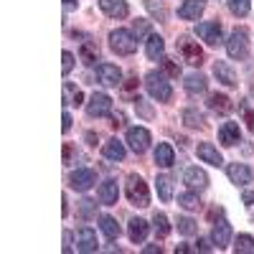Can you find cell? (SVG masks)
Segmentation results:
<instances>
[{
  "mask_svg": "<svg viewBox=\"0 0 254 254\" xmlns=\"http://www.w3.org/2000/svg\"><path fill=\"white\" fill-rule=\"evenodd\" d=\"M145 89H147V94H150L153 99H158V102H171V97H173V87L168 84V79L160 71H147Z\"/></svg>",
  "mask_w": 254,
  "mask_h": 254,
  "instance_id": "obj_1",
  "label": "cell"
},
{
  "mask_svg": "<svg viewBox=\"0 0 254 254\" xmlns=\"http://www.w3.org/2000/svg\"><path fill=\"white\" fill-rule=\"evenodd\" d=\"M125 193L127 198H130L132 206L137 208H145V206H150V190H147V183L140 178V176H130L127 178V186H125Z\"/></svg>",
  "mask_w": 254,
  "mask_h": 254,
  "instance_id": "obj_2",
  "label": "cell"
},
{
  "mask_svg": "<svg viewBox=\"0 0 254 254\" xmlns=\"http://www.w3.org/2000/svg\"><path fill=\"white\" fill-rule=\"evenodd\" d=\"M110 49L117 54V56H130L137 51V38L132 31H125V28H117L110 33Z\"/></svg>",
  "mask_w": 254,
  "mask_h": 254,
  "instance_id": "obj_3",
  "label": "cell"
},
{
  "mask_svg": "<svg viewBox=\"0 0 254 254\" xmlns=\"http://www.w3.org/2000/svg\"><path fill=\"white\" fill-rule=\"evenodd\" d=\"M176 46H178V54L186 64H190V66H201L203 64V49L198 46V41H190L188 36H181L176 41Z\"/></svg>",
  "mask_w": 254,
  "mask_h": 254,
  "instance_id": "obj_4",
  "label": "cell"
},
{
  "mask_svg": "<svg viewBox=\"0 0 254 254\" xmlns=\"http://www.w3.org/2000/svg\"><path fill=\"white\" fill-rule=\"evenodd\" d=\"M226 54L231 59H247L249 56V33L244 28H234L226 41Z\"/></svg>",
  "mask_w": 254,
  "mask_h": 254,
  "instance_id": "obj_5",
  "label": "cell"
},
{
  "mask_svg": "<svg viewBox=\"0 0 254 254\" xmlns=\"http://www.w3.org/2000/svg\"><path fill=\"white\" fill-rule=\"evenodd\" d=\"M196 36L201 41H206L208 46H219L224 41V28L219 20H206V23H198L196 26Z\"/></svg>",
  "mask_w": 254,
  "mask_h": 254,
  "instance_id": "obj_6",
  "label": "cell"
},
{
  "mask_svg": "<svg viewBox=\"0 0 254 254\" xmlns=\"http://www.w3.org/2000/svg\"><path fill=\"white\" fill-rule=\"evenodd\" d=\"M125 142L130 145V150H132V153L142 155L147 147H150V132H147L145 127H130V130H127Z\"/></svg>",
  "mask_w": 254,
  "mask_h": 254,
  "instance_id": "obj_7",
  "label": "cell"
},
{
  "mask_svg": "<svg viewBox=\"0 0 254 254\" xmlns=\"http://www.w3.org/2000/svg\"><path fill=\"white\" fill-rule=\"evenodd\" d=\"M87 115L89 117H110L112 115V99H110V94L94 92L92 99L87 102Z\"/></svg>",
  "mask_w": 254,
  "mask_h": 254,
  "instance_id": "obj_8",
  "label": "cell"
},
{
  "mask_svg": "<svg viewBox=\"0 0 254 254\" xmlns=\"http://www.w3.org/2000/svg\"><path fill=\"white\" fill-rule=\"evenodd\" d=\"M97 81L102 84V87H107V89L120 87V84H122L120 66H115V64H99V66H97Z\"/></svg>",
  "mask_w": 254,
  "mask_h": 254,
  "instance_id": "obj_9",
  "label": "cell"
},
{
  "mask_svg": "<svg viewBox=\"0 0 254 254\" xmlns=\"http://www.w3.org/2000/svg\"><path fill=\"white\" fill-rule=\"evenodd\" d=\"M97 183V173L92 171V168H76V171L71 173V178H69V186L74 188V190H89L92 186Z\"/></svg>",
  "mask_w": 254,
  "mask_h": 254,
  "instance_id": "obj_10",
  "label": "cell"
},
{
  "mask_svg": "<svg viewBox=\"0 0 254 254\" xmlns=\"http://www.w3.org/2000/svg\"><path fill=\"white\" fill-rule=\"evenodd\" d=\"M99 249V242H97V231L89 229V226H81L76 231V252H84V254H89V252H97Z\"/></svg>",
  "mask_w": 254,
  "mask_h": 254,
  "instance_id": "obj_11",
  "label": "cell"
},
{
  "mask_svg": "<svg viewBox=\"0 0 254 254\" xmlns=\"http://www.w3.org/2000/svg\"><path fill=\"white\" fill-rule=\"evenodd\" d=\"M99 8L104 15H110V18H127L130 15V5H127V0H99Z\"/></svg>",
  "mask_w": 254,
  "mask_h": 254,
  "instance_id": "obj_12",
  "label": "cell"
},
{
  "mask_svg": "<svg viewBox=\"0 0 254 254\" xmlns=\"http://www.w3.org/2000/svg\"><path fill=\"white\" fill-rule=\"evenodd\" d=\"M219 142L226 145V147H234L242 142V130H239V125L237 122H224L219 127Z\"/></svg>",
  "mask_w": 254,
  "mask_h": 254,
  "instance_id": "obj_13",
  "label": "cell"
},
{
  "mask_svg": "<svg viewBox=\"0 0 254 254\" xmlns=\"http://www.w3.org/2000/svg\"><path fill=\"white\" fill-rule=\"evenodd\" d=\"M183 181H186V186L190 190H203L208 186V176H206V171H201L198 165H190L186 171V176H183Z\"/></svg>",
  "mask_w": 254,
  "mask_h": 254,
  "instance_id": "obj_14",
  "label": "cell"
},
{
  "mask_svg": "<svg viewBox=\"0 0 254 254\" xmlns=\"http://www.w3.org/2000/svg\"><path fill=\"white\" fill-rule=\"evenodd\" d=\"M145 54H147V59H150V61H163L165 59V41H163V36H158V33L147 36Z\"/></svg>",
  "mask_w": 254,
  "mask_h": 254,
  "instance_id": "obj_15",
  "label": "cell"
},
{
  "mask_svg": "<svg viewBox=\"0 0 254 254\" xmlns=\"http://www.w3.org/2000/svg\"><path fill=\"white\" fill-rule=\"evenodd\" d=\"M147 231H150V224L145 219H130V224H127V237L132 244H142L147 239Z\"/></svg>",
  "mask_w": 254,
  "mask_h": 254,
  "instance_id": "obj_16",
  "label": "cell"
},
{
  "mask_svg": "<svg viewBox=\"0 0 254 254\" xmlns=\"http://www.w3.org/2000/svg\"><path fill=\"white\" fill-rule=\"evenodd\" d=\"M211 239H214V244L219 249H224V247L231 244V226H229L226 219H221V221L214 224V229H211Z\"/></svg>",
  "mask_w": 254,
  "mask_h": 254,
  "instance_id": "obj_17",
  "label": "cell"
},
{
  "mask_svg": "<svg viewBox=\"0 0 254 254\" xmlns=\"http://www.w3.org/2000/svg\"><path fill=\"white\" fill-rule=\"evenodd\" d=\"M226 173H229V181L234 186H247L252 181V171H249V165H244V163H231L226 168Z\"/></svg>",
  "mask_w": 254,
  "mask_h": 254,
  "instance_id": "obj_18",
  "label": "cell"
},
{
  "mask_svg": "<svg viewBox=\"0 0 254 254\" xmlns=\"http://www.w3.org/2000/svg\"><path fill=\"white\" fill-rule=\"evenodd\" d=\"M61 99H64V107H79L84 102V94L76 84L71 81H64V89H61Z\"/></svg>",
  "mask_w": 254,
  "mask_h": 254,
  "instance_id": "obj_19",
  "label": "cell"
},
{
  "mask_svg": "<svg viewBox=\"0 0 254 254\" xmlns=\"http://www.w3.org/2000/svg\"><path fill=\"white\" fill-rule=\"evenodd\" d=\"M97 196H99V203L104 206H115L117 203V196H120V188H117V181H104L97 190Z\"/></svg>",
  "mask_w": 254,
  "mask_h": 254,
  "instance_id": "obj_20",
  "label": "cell"
},
{
  "mask_svg": "<svg viewBox=\"0 0 254 254\" xmlns=\"http://www.w3.org/2000/svg\"><path fill=\"white\" fill-rule=\"evenodd\" d=\"M196 153H198V158L203 160V163H208V165H221L224 163V158H221V153L216 150L211 142H198V147H196Z\"/></svg>",
  "mask_w": 254,
  "mask_h": 254,
  "instance_id": "obj_21",
  "label": "cell"
},
{
  "mask_svg": "<svg viewBox=\"0 0 254 254\" xmlns=\"http://www.w3.org/2000/svg\"><path fill=\"white\" fill-rule=\"evenodd\" d=\"M203 8H206L203 0H186V3L178 8V18H183V20H198Z\"/></svg>",
  "mask_w": 254,
  "mask_h": 254,
  "instance_id": "obj_22",
  "label": "cell"
},
{
  "mask_svg": "<svg viewBox=\"0 0 254 254\" xmlns=\"http://www.w3.org/2000/svg\"><path fill=\"white\" fill-rule=\"evenodd\" d=\"M214 74H216V79L224 84V87H237V84H239L234 69H231L226 61H216V64H214Z\"/></svg>",
  "mask_w": 254,
  "mask_h": 254,
  "instance_id": "obj_23",
  "label": "cell"
},
{
  "mask_svg": "<svg viewBox=\"0 0 254 254\" xmlns=\"http://www.w3.org/2000/svg\"><path fill=\"white\" fill-rule=\"evenodd\" d=\"M102 155L107 158V160H115V163L125 160V142H120L117 137L107 140V142L102 145Z\"/></svg>",
  "mask_w": 254,
  "mask_h": 254,
  "instance_id": "obj_24",
  "label": "cell"
},
{
  "mask_svg": "<svg viewBox=\"0 0 254 254\" xmlns=\"http://www.w3.org/2000/svg\"><path fill=\"white\" fill-rule=\"evenodd\" d=\"M153 158H155V163H158L160 168H171V165L176 163V153H173V147L168 145V142H158Z\"/></svg>",
  "mask_w": 254,
  "mask_h": 254,
  "instance_id": "obj_25",
  "label": "cell"
},
{
  "mask_svg": "<svg viewBox=\"0 0 254 254\" xmlns=\"http://www.w3.org/2000/svg\"><path fill=\"white\" fill-rule=\"evenodd\" d=\"M79 59H81V64H87V66H92V64L99 61V46L94 44L92 38H87V41L81 44V49H79Z\"/></svg>",
  "mask_w": 254,
  "mask_h": 254,
  "instance_id": "obj_26",
  "label": "cell"
},
{
  "mask_svg": "<svg viewBox=\"0 0 254 254\" xmlns=\"http://www.w3.org/2000/svg\"><path fill=\"white\" fill-rule=\"evenodd\" d=\"M231 107H234V104H231V99L226 97V94H211L208 97V110L211 112H216V115H229L231 112Z\"/></svg>",
  "mask_w": 254,
  "mask_h": 254,
  "instance_id": "obj_27",
  "label": "cell"
},
{
  "mask_svg": "<svg viewBox=\"0 0 254 254\" xmlns=\"http://www.w3.org/2000/svg\"><path fill=\"white\" fill-rule=\"evenodd\" d=\"M183 84H186V92L188 94H203L206 87H208V81H206L203 74H188Z\"/></svg>",
  "mask_w": 254,
  "mask_h": 254,
  "instance_id": "obj_28",
  "label": "cell"
},
{
  "mask_svg": "<svg viewBox=\"0 0 254 254\" xmlns=\"http://www.w3.org/2000/svg\"><path fill=\"white\" fill-rule=\"evenodd\" d=\"M181 120H183V125H186V127H190V130H201V127H206V120H203V115H201L198 110H193V107L183 110Z\"/></svg>",
  "mask_w": 254,
  "mask_h": 254,
  "instance_id": "obj_29",
  "label": "cell"
},
{
  "mask_svg": "<svg viewBox=\"0 0 254 254\" xmlns=\"http://www.w3.org/2000/svg\"><path fill=\"white\" fill-rule=\"evenodd\" d=\"M99 229H102V234L107 237L110 242H115V239H120V224L112 219V216H99Z\"/></svg>",
  "mask_w": 254,
  "mask_h": 254,
  "instance_id": "obj_30",
  "label": "cell"
},
{
  "mask_svg": "<svg viewBox=\"0 0 254 254\" xmlns=\"http://www.w3.org/2000/svg\"><path fill=\"white\" fill-rule=\"evenodd\" d=\"M153 229H155L158 239H165L168 234H171V221H168V216L163 214V211H155L153 214Z\"/></svg>",
  "mask_w": 254,
  "mask_h": 254,
  "instance_id": "obj_31",
  "label": "cell"
},
{
  "mask_svg": "<svg viewBox=\"0 0 254 254\" xmlns=\"http://www.w3.org/2000/svg\"><path fill=\"white\" fill-rule=\"evenodd\" d=\"M155 188H158V196H160L163 201H171V198H173V181L168 178V176H158Z\"/></svg>",
  "mask_w": 254,
  "mask_h": 254,
  "instance_id": "obj_32",
  "label": "cell"
},
{
  "mask_svg": "<svg viewBox=\"0 0 254 254\" xmlns=\"http://www.w3.org/2000/svg\"><path fill=\"white\" fill-rule=\"evenodd\" d=\"M178 206L186 208V211H196L201 206V198H198V193H193V190H186V193L178 196Z\"/></svg>",
  "mask_w": 254,
  "mask_h": 254,
  "instance_id": "obj_33",
  "label": "cell"
},
{
  "mask_svg": "<svg viewBox=\"0 0 254 254\" xmlns=\"http://www.w3.org/2000/svg\"><path fill=\"white\" fill-rule=\"evenodd\" d=\"M234 252H237V254H254V237L239 234V237L234 239Z\"/></svg>",
  "mask_w": 254,
  "mask_h": 254,
  "instance_id": "obj_34",
  "label": "cell"
},
{
  "mask_svg": "<svg viewBox=\"0 0 254 254\" xmlns=\"http://www.w3.org/2000/svg\"><path fill=\"white\" fill-rule=\"evenodd\" d=\"M94 216H97V203H94L92 198H84V201H79V219L89 221V219H94Z\"/></svg>",
  "mask_w": 254,
  "mask_h": 254,
  "instance_id": "obj_35",
  "label": "cell"
},
{
  "mask_svg": "<svg viewBox=\"0 0 254 254\" xmlns=\"http://www.w3.org/2000/svg\"><path fill=\"white\" fill-rule=\"evenodd\" d=\"M132 33H135L137 41H142L145 36H153L150 33V20H147V18H137L135 23H132Z\"/></svg>",
  "mask_w": 254,
  "mask_h": 254,
  "instance_id": "obj_36",
  "label": "cell"
},
{
  "mask_svg": "<svg viewBox=\"0 0 254 254\" xmlns=\"http://www.w3.org/2000/svg\"><path fill=\"white\" fill-rule=\"evenodd\" d=\"M178 231L183 237H193L196 231H198V224L193 221V219H188V216H183V219H178Z\"/></svg>",
  "mask_w": 254,
  "mask_h": 254,
  "instance_id": "obj_37",
  "label": "cell"
},
{
  "mask_svg": "<svg viewBox=\"0 0 254 254\" xmlns=\"http://www.w3.org/2000/svg\"><path fill=\"white\" fill-rule=\"evenodd\" d=\"M249 0H229V10L234 13V15H239V18H244V15H249Z\"/></svg>",
  "mask_w": 254,
  "mask_h": 254,
  "instance_id": "obj_38",
  "label": "cell"
},
{
  "mask_svg": "<svg viewBox=\"0 0 254 254\" xmlns=\"http://www.w3.org/2000/svg\"><path fill=\"white\" fill-rule=\"evenodd\" d=\"M61 61H64V64H61L64 76H69L71 69H74V54H71V51H64V54H61Z\"/></svg>",
  "mask_w": 254,
  "mask_h": 254,
  "instance_id": "obj_39",
  "label": "cell"
},
{
  "mask_svg": "<svg viewBox=\"0 0 254 254\" xmlns=\"http://www.w3.org/2000/svg\"><path fill=\"white\" fill-rule=\"evenodd\" d=\"M163 69H165V74L168 76H173V79H178L181 76V66L173 61V59H163Z\"/></svg>",
  "mask_w": 254,
  "mask_h": 254,
  "instance_id": "obj_40",
  "label": "cell"
},
{
  "mask_svg": "<svg viewBox=\"0 0 254 254\" xmlns=\"http://www.w3.org/2000/svg\"><path fill=\"white\" fill-rule=\"evenodd\" d=\"M214 247H216L214 239H198L193 249H196V252H214Z\"/></svg>",
  "mask_w": 254,
  "mask_h": 254,
  "instance_id": "obj_41",
  "label": "cell"
},
{
  "mask_svg": "<svg viewBox=\"0 0 254 254\" xmlns=\"http://www.w3.org/2000/svg\"><path fill=\"white\" fill-rule=\"evenodd\" d=\"M135 110H137L142 117H153V110L147 107V104H145V99H140V97L135 99Z\"/></svg>",
  "mask_w": 254,
  "mask_h": 254,
  "instance_id": "obj_42",
  "label": "cell"
},
{
  "mask_svg": "<svg viewBox=\"0 0 254 254\" xmlns=\"http://www.w3.org/2000/svg\"><path fill=\"white\" fill-rule=\"evenodd\" d=\"M242 115H244V122H247V127H249V130L254 132V110L244 104V107H242Z\"/></svg>",
  "mask_w": 254,
  "mask_h": 254,
  "instance_id": "obj_43",
  "label": "cell"
},
{
  "mask_svg": "<svg viewBox=\"0 0 254 254\" xmlns=\"http://www.w3.org/2000/svg\"><path fill=\"white\" fill-rule=\"evenodd\" d=\"M147 8H150V10H153V13H155V15H158L160 20H165V18H168V13H165V10H163L160 5H155L153 0H147Z\"/></svg>",
  "mask_w": 254,
  "mask_h": 254,
  "instance_id": "obj_44",
  "label": "cell"
},
{
  "mask_svg": "<svg viewBox=\"0 0 254 254\" xmlns=\"http://www.w3.org/2000/svg\"><path fill=\"white\" fill-rule=\"evenodd\" d=\"M71 122H74L71 115H69V112H64V117H61V130H64V132H69V130H71Z\"/></svg>",
  "mask_w": 254,
  "mask_h": 254,
  "instance_id": "obj_45",
  "label": "cell"
},
{
  "mask_svg": "<svg viewBox=\"0 0 254 254\" xmlns=\"http://www.w3.org/2000/svg\"><path fill=\"white\" fill-rule=\"evenodd\" d=\"M71 158H74V147H71V142H66V145H64V163H71Z\"/></svg>",
  "mask_w": 254,
  "mask_h": 254,
  "instance_id": "obj_46",
  "label": "cell"
},
{
  "mask_svg": "<svg viewBox=\"0 0 254 254\" xmlns=\"http://www.w3.org/2000/svg\"><path fill=\"white\" fill-rule=\"evenodd\" d=\"M64 252H66V254L74 252V247H71V231H64Z\"/></svg>",
  "mask_w": 254,
  "mask_h": 254,
  "instance_id": "obj_47",
  "label": "cell"
},
{
  "mask_svg": "<svg viewBox=\"0 0 254 254\" xmlns=\"http://www.w3.org/2000/svg\"><path fill=\"white\" fill-rule=\"evenodd\" d=\"M76 8H79V0H64V10H66V13H71Z\"/></svg>",
  "mask_w": 254,
  "mask_h": 254,
  "instance_id": "obj_48",
  "label": "cell"
},
{
  "mask_svg": "<svg viewBox=\"0 0 254 254\" xmlns=\"http://www.w3.org/2000/svg\"><path fill=\"white\" fill-rule=\"evenodd\" d=\"M142 252H145V254H160V252H163V247H160V244H150V247H145Z\"/></svg>",
  "mask_w": 254,
  "mask_h": 254,
  "instance_id": "obj_49",
  "label": "cell"
},
{
  "mask_svg": "<svg viewBox=\"0 0 254 254\" xmlns=\"http://www.w3.org/2000/svg\"><path fill=\"white\" fill-rule=\"evenodd\" d=\"M132 89H137V79H130L125 84V92H132Z\"/></svg>",
  "mask_w": 254,
  "mask_h": 254,
  "instance_id": "obj_50",
  "label": "cell"
},
{
  "mask_svg": "<svg viewBox=\"0 0 254 254\" xmlns=\"http://www.w3.org/2000/svg\"><path fill=\"white\" fill-rule=\"evenodd\" d=\"M178 252H181V254H186V252H196V249H190L188 244H178V247H176V254H178Z\"/></svg>",
  "mask_w": 254,
  "mask_h": 254,
  "instance_id": "obj_51",
  "label": "cell"
},
{
  "mask_svg": "<svg viewBox=\"0 0 254 254\" xmlns=\"http://www.w3.org/2000/svg\"><path fill=\"white\" fill-rule=\"evenodd\" d=\"M244 203H247V206L254 203V190H247V193H244Z\"/></svg>",
  "mask_w": 254,
  "mask_h": 254,
  "instance_id": "obj_52",
  "label": "cell"
},
{
  "mask_svg": "<svg viewBox=\"0 0 254 254\" xmlns=\"http://www.w3.org/2000/svg\"><path fill=\"white\" fill-rule=\"evenodd\" d=\"M249 208H252V211H249V216L254 219V203H249Z\"/></svg>",
  "mask_w": 254,
  "mask_h": 254,
  "instance_id": "obj_53",
  "label": "cell"
}]
</instances>
